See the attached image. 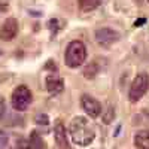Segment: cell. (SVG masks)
<instances>
[{"label": "cell", "mask_w": 149, "mask_h": 149, "mask_svg": "<svg viewBox=\"0 0 149 149\" xmlns=\"http://www.w3.org/2000/svg\"><path fill=\"white\" fill-rule=\"evenodd\" d=\"M5 109H6V106H5V100H3L2 97H0V118L5 115Z\"/></svg>", "instance_id": "ffe728a7"}, {"label": "cell", "mask_w": 149, "mask_h": 149, "mask_svg": "<svg viewBox=\"0 0 149 149\" xmlns=\"http://www.w3.org/2000/svg\"><path fill=\"white\" fill-rule=\"evenodd\" d=\"M69 136L74 145L78 146H88L93 143L95 137V131L91 124L84 116L73 118L69 124Z\"/></svg>", "instance_id": "6da1fadb"}, {"label": "cell", "mask_w": 149, "mask_h": 149, "mask_svg": "<svg viewBox=\"0 0 149 149\" xmlns=\"http://www.w3.org/2000/svg\"><path fill=\"white\" fill-rule=\"evenodd\" d=\"M134 145L139 149H149V130H142L136 134Z\"/></svg>", "instance_id": "30bf717a"}, {"label": "cell", "mask_w": 149, "mask_h": 149, "mask_svg": "<svg viewBox=\"0 0 149 149\" xmlns=\"http://www.w3.org/2000/svg\"><path fill=\"white\" fill-rule=\"evenodd\" d=\"M143 22H146V18H140V19H137L134 22V27H139V26H142Z\"/></svg>", "instance_id": "44dd1931"}, {"label": "cell", "mask_w": 149, "mask_h": 149, "mask_svg": "<svg viewBox=\"0 0 149 149\" xmlns=\"http://www.w3.org/2000/svg\"><path fill=\"white\" fill-rule=\"evenodd\" d=\"M15 149H34L33 148V145H31V142L30 140H27V139H18L17 140V145H15Z\"/></svg>", "instance_id": "2e32d148"}, {"label": "cell", "mask_w": 149, "mask_h": 149, "mask_svg": "<svg viewBox=\"0 0 149 149\" xmlns=\"http://www.w3.org/2000/svg\"><path fill=\"white\" fill-rule=\"evenodd\" d=\"M30 142H31V145H33L34 149H46V145H45L43 139L40 137V134L37 133V131H33L30 134Z\"/></svg>", "instance_id": "4fadbf2b"}, {"label": "cell", "mask_w": 149, "mask_h": 149, "mask_svg": "<svg viewBox=\"0 0 149 149\" xmlns=\"http://www.w3.org/2000/svg\"><path fill=\"white\" fill-rule=\"evenodd\" d=\"M86 58V48L84 42L81 40H73L66 48V64L70 69H76L84 64Z\"/></svg>", "instance_id": "7a4b0ae2"}, {"label": "cell", "mask_w": 149, "mask_h": 149, "mask_svg": "<svg viewBox=\"0 0 149 149\" xmlns=\"http://www.w3.org/2000/svg\"><path fill=\"white\" fill-rule=\"evenodd\" d=\"M54 136H55V143L60 149H70V145H69V140H67V134H66V128H64L63 122H61L60 119L55 121Z\"/></svg>", "instance_id": "ba28073f"}, {"label": "cell", "mask_w": 149, "mask_h": 149, "mask_svg": "<svg viewBox=\"0 0 149 149\" xmlns=\"http://www.w3.org/2000/svg\"><path fill=\"white\" fill-rule=\"evenodd\" d=\"M113 118H115V107L109 104V106L106 107V110H104L103 121H104L106 124H109V122H112V121H113Z\"/></svg>", "instance_id": "9a60e30c"}, {"label": "cell", "mask_w": 149, "mask_h": 149, "mask_svg": "<svg viewBox=\"0 0 149 149\" xmlns=\"http://www.w3.org/2000/svg\"><path fill=\"white\" fill-rule=\"evenodd\" d=\"M48 26H49V29L52 30V33H57V30H58V26H57V19H51L48 22Z\"/></svg>", "instance_id": "ac0fdd59"}, {"label": "cell", "mask_w": 149, "mask_h": 149, "mask_svg": "<svg viewBox=\"0 0 149 149\" xmlns=\"http://www.w3.org/2000/svg\"><path fill=\"white\" fill-rule=\"evenodd\" d=\"M102 0H78V5L81 8V10L84 12H91L94 9H97L100 6Z\"/></svg>", "instance_id": "8fae6325"}, {"label": "cell", "mask_w": 149, "mask_h": 149, "mask_svg": "<svg viewBox=\"0 0 149 149\" xmlns=\"http://www.w3.org/2000/svg\"><path fill=\"white\" fill-rule=\"evenodd\" d=\"M34 122L37 127H40L43 131H48V125H49V118L45 113H37L34 116Z\"/></svg>", "instance_id": "5bb4252c"}, {"label": "cell", "mask_w": 149, "mask_h": 149, "mask_svg": "<svg viewBox=\"0 0 149 149\" xmlns=\"http://www.w3.org/2000/svg\"><path fill=\"white\" fill-rule=\"evenodd\" d=\"M95 39L102 46H110L119 40V33L110 27H103L95 31Z\"/></svg>", "instance_id": "8992f818"}, {"label": "cell", "mask_w": 149, "mask_h": 149, "mask_svg": "<svg viewBox=\"0 0 149 149\" xmlns=\"http://www.w3.org/2000/svg\"><path fill=\"white\" fill-rule=\"evenodd\" d=\"M46 90H48L49 94H52V95L60 94L61 91L64 90L63 79H61L60 76H57V74H49V76L46 78Z\"/></svg>", "instance_id": "9c48e42d"}, {"label": "cell", "mask_w": 149, "mask_h": 149, "mask_svg": "<svg viewBox=\"0 0 149 149\" xmlns=\"http://www.w3.org/2000/svg\"><path fill=\"white\" fill-rule=\"evenodd\" d=\"M148 2H149V0H148Z\"/></svg>", "instance_id": "7402d4cb"}, {"label": "cell", "mask_w": 149, "mask_h": 149, "mask_svg": "<svg viewBox=\"0 0 149 149\" xmlns=\"http://www.w3.org/2000/svg\"><path fill=\"white\" fill-rule=\"evenodd\" d=\"M149 90V74L146 72H140L136 74V78L133 79L131 82V86H130V93H128V97L133 103L139 102L140 98L148 93Z\"/></svg>", "instance_id": "3957f363"}, {"label": "cell", "mask_w": 149, "mask_h": 149, "mask_svg": "<svg viewBox=\"0 0 149 149\" xmlns=\"http://www.w3.org/2000/svg\"><path fill=\"white\" fill-rule=\"evenodd\" d=\"M18 34V21L15 18H6V21L0 27V39L3 40H12Z\"/></svg>", "instance_id": "52a82bcc"}, {"label": "cell", "mask_w": 149, "mask_h": 149, "mask_svg": "<svg viewBox=\"0 0 149 149\" xmlns=\"http://www.w3.org/2000/svg\"><path fill=\"white\" fill-rule=\"evenodd\" d=\"M81 106L86 112V115L91 118H98L102 115V106L98 103V100H95L94 97H91L88 94H84L81 97Z\"/></svg>", "instance_id": "5b68a950"}, {"label": "cell", "mask_w": 149, "mask_h": 149, "mask_svg": "<svg viewBox=\"0 0 149 149\" xmlns=\"http://www.w3.org/2000/svg\"><path fill=\"white\" fill-rule=\"evenodd\" d=\"M8 10V0H0V15Z\"/></svg>", "instance_id": "d6986e66"}, {"label": "cell", "mask_w": 149, "mask_h": 149, "mask_svg": "<svg viewBox=\"0 0 149 149\" xmlns=\"http://www.w3.org/2000/svg\"><path fill=\"white\" fill-rule=\"evenodd\" d=\"M8 140H9V137H8V134H6V133H5L3 130H0V148H3V146H6Z\"/></svg>", "instance_id": "e0dca14e"}, {"label": "cell", "mask_w": 149, "mask_h": 149, "mask_svg": "<svg viewBox=\"0 0 149 149\" xmlns=\"http://www.w3.org/2000/svg\"><path fill=\"white\" fill-rule=\"evenodd\" d=\"M33 102L31 91L27 85H18L12 93V106L17 110H26Z\"/></svg>", "instance_id": "277c9868"}, {"label": "cell", "mask_w": 149, "mask_h": 149, "mask_svg": "<svg viewBox=\"0 0 149 149\" xmlns=\"http://www.w3.org/2000/svg\"><path fill=\"white\" fill-rule=\"evenodd\" d=\"M100 72V66L97 64V61H91V63L85 67L84 70V74H85V78H88V79H93L95 74Z\"/></svg>", "instance_id": "7c38bea8"}]
</instances>
